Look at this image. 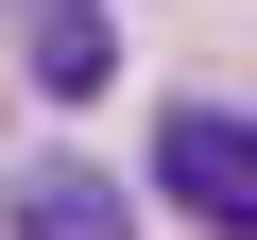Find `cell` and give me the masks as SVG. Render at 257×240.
Segmentation results:
<instances>
[{
	"label": "cell",
	"instance_id": "obj_1",
	"mask_svg": "<svg viewBox=\"0 0 257 240\" xmlns=\"http://www.w3.org/2000/svg\"><path fill=\"white\" fill-rule=\"evenodd\" d=\"M155 172H172V206H189L206 240H257V138H240L223 103H172V120H155Z\"/></svg>",
	"mask_w": 257,
	"mask_h": 240
},
{
	"label": "cell",
	"instance_id": "obj_2",
	"mask_svg": "<svg viewBox=\"0 0 257 240\" xmlns=\"http://www.w3.org/2000/svg\"><path fill=\"white\" fill-rule=\"evenodd\" d=\"M0 223L18 240H138V189H120L103 155H35L18 189H0Z\"/></svg>",
	"mask_w": 257,
	"mask_h": 240
},
{
	"label": "cell",
	"instance_id": "obj_3",
	"mask_svg": "<svg viewBox=\"0 0 257 240\" xmlns=\"http://www.w3.org/2000/svg\"><path fill=\"white\" fill-rule=\"evenodd\" d=\"M103 69H120V35H103V0H35V86H52V103H86Z\"/></svg>",
	"mask_w": 257,
	"mask_h": 240
}]
</instances>
